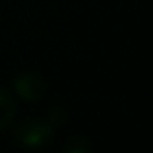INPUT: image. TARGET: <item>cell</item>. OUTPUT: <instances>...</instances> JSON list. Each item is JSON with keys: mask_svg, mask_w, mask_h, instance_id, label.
Listing matches in <instances>:
<instances>
[{"mask_svg": "<svg viewBox=\"0 0 153 153\" xmlns=\"http://www.w3.org/2000/svg\"><path fill=\"white\" fill-rule=\"evenodd\" d=\"M16 116V99L12 91L0 87V132L10 126V122Z\"/></svg>", "mask_w": 153, "mask_h": 153, "instance_id": "3", "label": "cell"}, {"mask_svg": "<svg viewBox=\"0 0 153 153\" xmlns=\"http://www.w3.org/2000/svg\"><path fill=\"white\" fill-rule=\"evenodd\" d=\"M52 138V126L39 118H25L14 128V142L25 149H37V147L49 143Z\"/></svg>", "mask_w": 153, "mask_h": 153, "instance_id": "1", "label": "cell"}, {"mask_svg": "<svg viewBox=\"0 0 153 153\" xmlns=\"http://www.w3.org/2000/svg\"><path fill=\"white\" fill-rule=\"evenodd\" d=\"M14 93L23 101L35 103L45 95V82L37 74H19L14 79Z\"/></svg>", "mask_w": 153, "mask_h": 153, "instance_id": "2", "label": "cell"}, {"mask_svg": "<svg viewBox=\"0 0 153 153\" xmlns=\"http://www.w3.org/2000/svg\"><path fill=\"white\" fill-rule=\"evenodd\" d=\"M64 151L66 153H87L89 151V143H87L85 138L78 136V138H70L68 143L64 146Z\"/></svg>", "mask_w": 153, "mask_h": 153, "instance_id": "4", "label": "cell"}]
</instances>
